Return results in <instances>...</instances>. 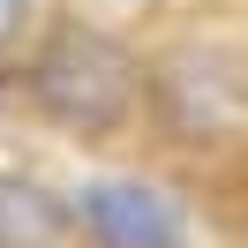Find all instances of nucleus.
Wrapping results in <instances>:
<instances>
[{"instance_id":"1","label":"nucleus","mask_w":248,"mask_h":248,"mask_svg":"<svg viewBox=\"0 0 248 248\" xmlns=\"http://www.w3.org/2000/svg\"><path fill=\"white\" fill-rule=\"evenodd\" d=\"M31 91H38V106H46L53 121L98 136V128H113L128 113L136 68H128V53L113 46V38L83 31V23H61V31L46 38V53H38V68H31Z\"/></svg>"},{"instance_id":"2","label":"nucleus","mask_w":248,"mask_h":248,"mask_svg":"<svg viewBox=\"0 0 248 248\" xmlns=\"http://www.w3.org/2000/svg\"><path fill=\"white\" fill-rule=\"evenodd\" d=\"M76 211L98 233V248H181V203L158 196L151 181H91Z\"/></svg>"},{"instance_id":"3","label":"nucleus","mask_w":248,"mask_h":248,"mask_svg":"<svg viewBox=\"0 0 248 248\" xmlns=\"http://www.w3.org/2000/svg\"><path fill=\"white\" fill-rule=\"evenodd\" d=\"M61 241V211L38 196L31 181H0V248H53Z\"/></svg>"},{"instance_id":"4","label":"nucleus","mask_w":248,"mask_h":248,"mask_svg":"<svg viewBox=\"0 0 248 248\" xmlns=\"http://www.w3.org/2000/svg\"><path fill=\"white\" fill-rule=\"evenodd\" d=\"M23 23H31V0H0V46H16Z\"/></svg>"}]
</instances>
